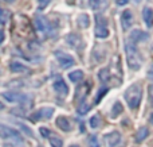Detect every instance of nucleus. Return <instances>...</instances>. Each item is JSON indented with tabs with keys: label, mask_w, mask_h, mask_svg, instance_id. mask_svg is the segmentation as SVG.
<instances>
[{
	"label": "nucleus",
	"mask_w": 153,
	"mask_h": 147,
	"mask_svg": "<svg viewBox=\"0 0 153 147\" xmlns=\"http://www.w3.org/2000/svg\"><path fill=\"white\" fill-rule=\"evenodd\" d=\"M141 99H143V89H141L140 84H132L125 91V100L130 110H137L141 103Z\"/></svg>",
	"instance_id": "obj_1"
},
{
	"label": "nucleus",
	"mask_w": 153,
	"mask_h": 147,
	"mask_svg": "<svg viewBox=\"0 0 153 147\" xmlns=\"http://www.w3.org/2000/svg\"><path fill=\"white\" fill-rule=\"evenodd\" d=\"M125 51H126V58H128V64L129 68L132 70H138L141 68V56L138 53L137 47L133 42H126L125 43Z\"/></svg>",
	"instance_id": "obj_2"
},
{
	"label": "nucleus",
	"mask_w": 153,
	"mask_h": 147,
	"mask_svg": "<svg viewBox=\"0 0 153 147\" xmlns=\"http://www.w3.org/2000/svg\"><path fill=\"white\" fill-rule=\"evenodd\" d=\"M95 19H97V27H95V37L101 38V39H105L110 35V31L106 27V19L103 18L101 14H97L95 15Z\"/></svg>",
	"instance_id": "obj_3"
},
{
	"label": "nucleus",
	"mask_w": 153,
	"mask_h": 147,
	"mask_svg": "<svg viewBox=\"0 0 153 147\" xmlns=\"http://www.w3.org/2000/svg\"><path fill=\"white\" fill-rule=\"evenodd\" d=\"M55 57H56V59H58L59 65H61L63 69H69V68L74 66V64H75V59L73 58L70 54L65 53V51L56 50L55 51Z\"/></svg>",
	"instance_id": "obj_4"
},
{
	"label": "nucleus",
	"mask_w": 153,
	"mask_h": 147,
	"mask_svg": "<svg viewBox=\"0 0 153 147\" xmlns=\"http://www.w3.org/2000/svg\"><path fill=\"white\" fill-rule=\"evenodd\" d=\"M35 26H36V28L39 30L40 32H45V34L53 32V24H51L45 16L38 15L36 18H35Z\"/></svg>",
	"instance_id": "obj_5"
},
{
	"label": "nucleus",
	"mask_w": 153,
	"mask_h": 147,
	"mask_svg": "<svg viewBox=\"0 0 153 147\" xmlns=\"http://www.w3.org/2000/svg\"><path fill=\"white\" fill-rule=\"evenodd\" d=\"M103 142L106 147H116L121 142V134L118 131H111L109 134L103 135Z\"/></svg>",
	"instance_id": "obj_6"
},
{
	"label": "nucleus",
	"mask_w": 153,
	"mask_h": 147,
	"mask_svg": "<svg viewBox=\"0 0 153 147\" xmlns=\"http://www.w3.org/2000/svg\"><path fill=\"white\" fill-rule=\"evenodd\" d=\"M54 113V110L50 107L47 108H40L38 110L34 115H31V120L32 122H38V120H42V119H50Z\"/></svg>",
	"instance_id": "obj_7"
},
{
	"label": "nucleus",
	"mask_w": 153,
	"mask_h": 147,
	"mask_svg": "<svg viewBox=\"0 0 153 147\" xmlns=\"http://www.w3.org/2000/svg\"><path fill=\"white\" fill-rule=\"evenodd\" d=\"M7 101L10 103H20V101H26V94L23 93H18V92H5V93L1 94Z\"/></svg>",
	"instance_id": "obj_8"
},
{
	"label": "nucleus",
	"mask_w": 153,
	"mask_h": 147,
	"mask_svg": "<svg viewBox=\"0 0 153 147\" xmlns=\"http://www.w3.org/2000/svg\"><path fill=\"white\" fill-rule=\"evenodd\" d=\"M0 134L3 135L4 138H8V139H15V140H22V136L19 132H16L15 130L10 128V127L5 126H0Z\"/></svg>",
	"instance_id": "obj_9"
},
{
	"label": "nucleus",
	"mask_w": 153,
	"mask_h": 147,
	"mask_svg": "<svg viewBox=\"0 0 153 147\" xmlns=\"http://www.w3.org/2000/svg\"><path fill=\"white\" fill-rule=\"evenodd\" d=\"M66 42L69 43V46H71L73 49H78V47H82L83 46V40H82V38L79 37L78 34H69L66 37Z\"/></svg>",
	"instance_id": "obj_10"
},
{
	"label": "nucleus",
	"mask_w": 153,
	"mask_h": 147,
	"mask_svg": "<svg viewBox=\"0 0 153 147\" xmlns=\"http://www.w3.org/2000/svg\"><path fill=\"white\" fill-rule=\"evenodd\" d=\"M133 23V14L130 10H125L124 12L121 14V24H122V28L128 30Z\"/></svg>",
	"instance_id": "obj_11"
},
{
	"label": "nucleus",
	"mask_w": 153,
	"mask_h": 147,
	"mask_svg": "<svg viewBox=\"0 0 153 147\" xmlns=\"http://www.w3.org/2000/svg\"><path fill=\"white\" fill-rule=\"evenodd\" d=\"M54 89H55V92H58L59 94L69 93V86H67V84L65 82V80L62 77H58L54 81Z\"/></svg>",
	"instance_id": "obj_12"
},
{
	"label": "nucleus",
	"mask_w": 153,
	"mask_h": 147,
	"mask_svg": "<svg viewBox=\"0 0 153 147\" xmlns=\"http://www.w3.org/2000/svg\"><path fill=\"white\" fill-rule=\"evenodd\" d=\"M148 39V34L145 31H141V30H133L132 34H130V42L133 43H138L141 40Z\"/></svg>",
	"instance_id": "obj_13"
},
{
	"label": "nucleus",
	"mask_w": 153,
	"mask_h": 147,
	"mask_svg": "<svg viewBox=\"0 0 153 147\" xmlns=\"http://www.w3.org/2000/svg\"><path fill=\"white\" fill-rule=\"evenodd\" d=\"M55 123L62 131H65V132L71 131V123L69 122V119L63 118V116H59V118L55 120Z\"/></svg>",
	"instance_id": "obj_14"
},
{
	"label": "nucleus",
	"mask_w": 153,
	"mask_h": 147,
	"mask_svg": "<svg viewBox=\"0 0 153 147\" xmlns=\"http://www.w3.org/2000/svg\"><path fill=\"white\" fill-rule=\"evenodd\" d=\"M143 19L148 27L153 26V10L151 7H145L143 10Z\"/></svg>",
	"instance_id": "obj_15"
},
{
	"label": "nucleus",
	"mask_w": 153,
	"mask_h": 147,
	"mask_svg": "<svg viewBox=\"0 0 153 147\" xmlns=\"http://www.w3.org/2000/svg\"><path fill=\"white\" fill-rule=\"evenodd\" d=\"M76 23L81 28H87L90 26V18L87 16V14H81L76 16Z\"/></svg>",
	"instance_id": "obj_16"
},
{
	"label": "nucleus",
	"mask_w": 153,
	"mask_h": 147,
	"mask_svg": "<svg viewBox=\"0 0 153 147\" xmlns=\"http://www.w3.org/2000/svg\"><path fill=\"white\" fill-rule=\"evenodd\" d=\"M10 70L12 73H24L27 72V66L23 64H20V62H12V64L10 65Z\"/></svg>",
	"instance_id": "obj_17"
},
{
	"label": "nucleus",
	"mask_w": 153,
	"mask_h": 147,
	"mask_svg": "<svg viewBox=\"0 0 153 147\" xmlns=\"http://www.w3.org/2000/svg\"><path fill=\"white\" fill-rule=\"evenodd\" d=\"M105 5H106L105 0H89V7L91 8V10L101 11L105 8Z\"/></svg>",
	"instance_id": "obj_18"
},
{
	"label": "nucleus",
	"mask_w": 153,
	"mask_h": 147,
	"mask_svg": "<svg viewBox=\"0 0 153 147\" xmlns=\"http://www.w3.org/2000/svg\"><path fill=\"white\" fill-rule=\"evenodd\" d=\"M83 72L82 70H74V72L69 73V78L73 81V82H79V81L83 80Z\"/></svg>",
	"instance_id": "obj_19"
},
{
	"label": "nucleus",
	"mask_w": 153,
	"mask_h": 147,
	"mask_svg": "<svg viewBox=\"0 0 153 147\" xmlns=\"http://www.w3.org/2000/svg\"><path fill=\"white\" fill-rule=\"evenodd\" d=\"M148 135H149L148 128H146V127H141L137 131V134H136V140H137V142H143L144 139L148 138Z\"/></svg>",
	"instance_id": "obj_20"
},
{
	"label": "nucleus",
	"mask_w": 153,
	"mask_h": 147,
	"mask_svg": "<svg viewBox=\"0 0 153 147\" xmlns=\"http://www.w3.org/2000/svg\"><path fill=\"white\" fill-rule=\"evenodd\" d=\"M122 112V104L120 101H117V103H114V105H113V108H111V112H110V116L111 118H117V116H120V113Z\"/></svg>",
	"instance_id": "obj_21"
},
{
	"label": "nucleus",
	"mask_w": 153,
	"mask_h": 147,
	"mask_svg": "<svg viewBox=\"0 0 153 147\" xmlns=\"http://www.w3.org/2000/svg\"><path fill=\"white\" fill-rule=\"evenodd\" d=\"M89 111H90V105L86 104V103H82V104L78 107V113L79 115H85V113H87Z\"/></svg>",
	"instance_id": "obj_22"
},
{
	"label": "nucleus",
	"mask_w": 153,
	"mask_h": 147,
	"mask_svg": "<svg viewBox=\"0 0 153 147\" xmlns=\"http://www.w3.org/2000/svg\"><path fill=\"white\" fill-rule=\"evenodd\" d=\"M100 120H101L100 116H93V118H90V120H89L90 127H93V128H97V127L100 126V123H101Z\"/></svg>",
	"instance_id": "obj_23"
},
{
	"label": "nucleus",
	"mask_w": 153,
	"mask_h": 147,
	"mask_svg": "<svg viewBox=\"0 0 153 147\" xmlns=\"http://www.w3.org/2000/svg\"><path fill=\"white\" fill-rule=\"evenodd\" d=\"M51 146L53 147H63V142H62L61 138L54 136V138H51Z\"/></svg>",
	"instance_id": "obj_24"
},
{
	"label": "nucleus",
	"mask_w": 153,
	"mask_h": 147,
	"mask_svg": "<svg viewBox=\"0 0 153 147\" xmlns=\"http://www.w3.org/2000/svg\"><path fill=\"white\" fill-rule=\"evenodd\" d=\"M108 91H109V88H105V86L100 89V92H98V94H97V99H95V103H97V104L101 101V100H102L103 94H106V92H108Z\"/></svg>",
	"instance_id": "obj_25"
},
{
	"label": "nucleus",
	"mask_w": 153,
	"mask_h": 147,
	"mask_svg": "<svg viewBox=\"0 0 153 147\" xmlns=\"http://www.w3.org/2000/svg\"><path fill=\"white\" fill-rule=\"evenodd\" d=\"M89 145H90V147H100V145H98V139H97V136L91 135V136L89 138Z\"/></svg>",
	"instance_id": "obj_26"
},
{
	"label": "nucleus",
	"mask_w": 153,
	"mask_h": 147,
	"mask_svg": "<svg viewBox=\"0 0 153 147\" xmlns=\"http://www.w3.org/2000/svg\"><path fill=\"white\" fill-rule=\"evenodd\" d=\"M39 131H40V135H42L43 138H48V136H50V134H51L50 130L46 128V127H40Z\"/></svg>",
	"instance_id": "obj_27"
},
{
	"label": "nucleus",
	"mask_w": 153,
	"mask_h": 147,
	"mask_svg": "<svg viewBox=\"0 0 153 147\" xmlns=\"http://www.w3.org/2000/svg\"><path fill=\"white\" fill-rule=\"evenodd\" d=\"M19 126H20L24 130V132H26V134L28 135V136H32V132H31V130H30L28 127H27V126H24V124H20V123H19Z\"/></svg>",
	"instance_id": "obj_28"
},
{
	"label": "nucleus",
	"mask_w": 153,
	"mask_h": 147,
	"mask_svg": "<svg viewBox=\"0 0 153 147\" xmlns=\"http://www.w3.org/2000/svg\"><path fill=\"white\" fill-rule=\"evenodd\" d=\"M149 96H151V103L153 105V84L152 85H149Z\"/></svg>",
	"instance_id": "obj_29"
},
{
	"label": "nucleus",
	"mask_w": 153,
	"mask_h": 147,
	"mask_svg": "<svg viewBox=\"0 0 153 147\" xmlns=\"http://www.w3.org/2000/svg\"><path fill=\"white\" fill-rule=\"evenodd\" d=\"M128 2H129V0H116V3L118 5H126Z\"/></svg>",
	"instance_id": "obj_30"
},
{
	"label": "nucleus",
	"mask_w": 153,
	"mask_h": 147,
	"mask_svg": "<svg viewBox=\"0 0 153 147\" xmlns=\"http://www.w3.org/2000/svg\"><path fill=\"white\" fill-rule=\"evenodd\" d=\"M4 38H5L4 32H3V30H0V45H1V42L4 40Z\"/></svg>",
	"instance_id": "obj_31"
},
{
	"label": "nucleus",
	"mask_w": 153,
	"mask_h": 147,
	"mask_svg": "<svg viewBox=\"0 0 153 147\" xmlns=\"http://www.w3.org/2000/svg\"><path fill=\"white\" fill-rule=\"evenodd\" d=\"M4 2H7V3H13L15 0H4Z\"/></svg>",
	"instance_id": "obj_32"
},
{
	"label": "nucleus",
	"mask_w": 153,
	"mask_h": 147,
	"mask_svg": "<svg viewBox=\"0 0 153 147\" xmlns=\"http://www.w3.org/2000/svg\"><path fill=\"white\" fill-rule=\"evenodd\" d=\"M151 122H152V124H153V113L151 115Z\"/></svg>",
	"instance_id": "obj_33"
},
{
	"label": "nucleus",
	"mask_w": 153,
	"mask_h": 147,
	"mask_svg": "<svg viewBox=\"0 0 153 147\" xmlns=\"http://www.w3.org/2000/svg\"><path fill=\"white\" fill-rule=\"evenodd\" d=\"M70 147H79V146H78V145H71Z\"/></svg>",
	"instance_id": "obj_34"
},
{
	"label": "nucleus",
	"mask_w": 153,
	"mask_h": 147,
	"mask_svg": "<svg viewBox=\"0 0 153 147\" xmlns=\"http://www.w3.org/2000/svg\"><path fill=\"white\" fill-rule=\"evenodd\" d=\"M0 14H1V10H0Z\"/></svg>",
	"instance_id": "obj_35"
}]
</instances>
